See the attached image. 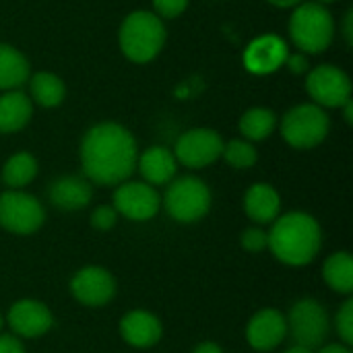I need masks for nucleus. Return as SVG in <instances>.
<instances>
[{"label": "nucleus", "mask_w": 353, "mask_h": 353, "mask_svg": "<svg viewBox=\"0 0 353 353\" xmlns=\"http://www.w3.org/2000/svg\"><path fill=\"white\" fill-rule=\"evenodd\" d=\"M137 139L118 122H99L81 141V168L91 184L118 186L126 182L137 170Z\"/></svg>", "instance_id": "obj_1"}, {"label": "nucleus", "mask_w": 353, "mask_h": 353, "mask_svg": "<svg viewBox=\"0 0 353 353\" xmlns=\"http://www.w3.org/2000/svg\"><path fill=\"white\" fill-rule=\"evenodd\" d=\"M269 236V250L288 267L310 265L323 248L321 223L304 211H290L279 215Z\"/></svg>", "instance_id": "obj_2"}, {"label": "nucleus", "mask_w": 353, "mask_h": 353, "mask_svg": "<svg viewBox=\"0 0 353 353\" xmlns=\"http://www.w3.org/2000/svg\"><path fill=\"white\" fill-rule=\"evenodd\" d=\"M118 43L122 54L137 62H151L165 43L163 21L153 10H132L120 25Z\"/></svg>", "instance_id": "obj_3"}, {"label": "nucleus", "mask_w": 353, "mask_h": 353, "mask_svg": "<svg viewBox=\"0 0 353 353\" xmlns=\"http://www.w3.org/2000/svg\"><path fill=\"white\" fill-rule=\"evenodd\" d=\"M290 37L302 54L325 52L335 37V21L321 2H302L290 17Z\"/></svg>", "instance_id": "obj_4"}, {"label": "nucleus", "mask_w": 353, "mask_h": 353, "mask_svg": "<svg viewBox=\"0 0 353 353\" xmlns=\"http://www.w3.org/2000/svg\"><path fill=\"white\" fill-rule=\"evenodd\" d=\"M213 205L211 188L205 180L196 176H182L174 178L165 194L161 196V207L165 213L178 223H196L201 221Z\"/></svg>", "instance_id": "obj_5"}, {"label": "nucleus", "mask_w": 353, "mask_h": 353, "mask_svg": "<svg viewBox=\"0 0 353 353\" xmlns=\"http://www.w3.org/2000/svg\"><path fill=\"white\" fill-rule=\"evenodd\" d=\"M283 141L294 149L319 147L331 130L329 114L316 103L294 105L279 122Z\"/></svg>", "instance_id": "obj_6"}, {"label": "nucleus", "mask_w": 353, "mask_h": 353, "mask_svg": "<svg viewBox=\"0 0 353 353\" xmlns=\"http://www.w3.org/2000/svg\"><path fill=\"white\" fill-rule=\"evenodd\" d=\"M288 331L292 333V339L296 345L319 350L329 337L331 331V319L327 308L314 300V298H302L298 300L288 314Z\"/></svg>", "instance_id": "obj_7"}, {"label": "nucleus", "mask_w": 353, "mask_h": 353, "mask_svg": "<svg viewBox=\"0 0 353 353\" xmlns=\"http://www.w3.org/2000/svg\"><path fill=\"white\" fill-rule=\"evenodd\" d=\"M46 221L43 205L25 190H6L0 194V228L17 234L31 236Z\"/></svg>", "instance_id": "obj_8"}, {"label": "nucleus", "mask_w": 353, "mask_h": 353, "mask_svg": "<svg viewBox=\"0 0 353 353\" xmlns=\"http://www.w3.org/2000/svg\"><path fill=\"white\" fill-rule=\"evenodd\" d=\"M223 139L213 128H190L178 137L174 145V157L178 163L190 170H201L215 163L221 157Z\"/></svg>", "instance_id": "obj_9"}, {"label": "nucleus", "mask_w": 353, "mask_h": 353, "mask_svg": "<svg viewBox=\"0 0 353 353\" xmlns=\"http://www.w3.org/2000/svg\"><path fill=\"white\" fill-rule=\"evenodd\" d=\"M306 91L316 105L343 108L352 99V79L333 64H321L306 77Z\"/></svg>", "instance_id": "obj_10"}, {"label": "nucleus", "mask_w": 353, "mask_h": 353, "mask_svg": "<svg viewBox=\"0 0 353 353\" xmlns=\"http://www.w3.org/2000/svg\"><path fill=\"white\" fill-rule=\"evenodd\" d=\"M114 209L130 221H149L161 209V196L147 182H122L114 190Z\"/></svg>", "instance_id": "obj_11"}, {"label": "nucleus", "mask_w": 353, "mask_h": 353, "mask_svg": "<svg viewBox=\"0 0 353 353\" xmlns=\"http://www.w3.org/2000/svg\"><path fill=\"white\" fill-rule=\"evenodd\" d=\"M70 294L87 308H103L116 296V279L105 267L87 265L72 275Z\"/></svg>", "instance_id": "obj_12"}, {"label": "nucleus", "mask_w": 353, "mask_h": 353, "mask_svg": "<svg viewBox=\"0 0 353 353\" xmlns=\"http://www.w3.org/2000/svg\"><path fill=\"white\" fill-rule=\"evenodd\" d=\"M6 323L14 337L37 339L43 337L54 327V314L43 302L33 298H23L8 308Z\"/></svg>", "instance_id": "obj_13"}, {"label": "nucleus", "mask_w": 353, "mask_h": 353, "mask_svg": "<svg viewBox=\"0 0 353 353\" xmlns=\"http://www.w3.org/2000/svg\"><path fill=\"white\" fill-rule=\"evenodd\" d=\"M288 337L285 314L277 308L259 310L246 325V341L256 352H273Z\"/></svg>", "instance_id": "obj_14"}, {"label": "nucleus", "mask_w": 353, "mask_h": 353, "mask_svg": "<svg viewBox=\"0 0 353 353\" xmlns=\"http://www.w3.org/2000/svg\"><path fill=\"white\" fill-rule=\"evenodd\" d=\"M288 60V46L277 35H261L248 43L244 52V66L254 74H271Z\"/></svg>", "instance_id": "obj_15"}, {"label": "nucleus", "mask_w": 353, "mask_h": 353, "mask_svg": "<svg viewBox=\"0 0 353 353\" xmlns=\"http://www.w3.org/2000/svg\"><path fill=\"white\" fill-rule=\"evenodd\" d=\"M120 337L137 350H149L163 337L161 321L149 310H130L120 321Z\"/></svg>", "instance_id": "obj_16"}, {"label": "nucleus", "mask_w": 353, "mask_h": 353, "mask_svg": "<svg viewBox=\"0 0 353 353\" xmlns=\"http://www.w3.org/2000/svg\"><path fill=\"white\" fill-rule=\"evenodd\" d=\"M50 203L60 211H81L93 199V186L85 176H60L48 186Z\"/></svg>", "instance_id": "obj_17"}, {"label": "nucleus", "mask_w": 353, "mask_h": 353, "mask_svg": "<svg viewBox=\"0 0 353 353\" xmlns=\"http://www.w3.org/2000/svg\"><path fill=\"white\" fill-rule=\"evenodd\" d=\"M137 168L143 176V182L151 186H168L176 178L178 161L168 147L155 145L139 155Z\"/></svg>", "instance_id": "obj_18"}, {"label": "nucleus", "mask_w": 353, "mask_h": 353, "mask_svg": "<svg viewBox=\"0 0 353 353\" xmlns=\"http://www.w3.org/2000/svg\"><path fill=\"white\" fill-rule=\"evenodd\" d=\"M244 211L248 219L259 225L273 223L281 211V196L271 184L256 182L244 194Z\"/></svg>", "instance_id": "obj_19"}, {"label": "nucleus", "mask_w": 353, "mask_h": 353, "mask_svg": "<svg viewBox=\"0 0 353 353\" xmlns=\"http://www.w3.org/2000/svg\"><path fill=\"white\" fill-rule=\"evenodd\" d=\"M33 116V101L21 91H4L0 95V132L12 134L23 130Z\"/></svg>", "instance_id": "obj_20"}, {"label": "nucleus", "mask_w": 353, "mask_h": 353, "mask_svg": "<svg viewBox=\"0 0 353 353\" xmlns=\"http://www.w3.org/2000/svg\"><path fill=\"white\" fill-rule=\"evenodd\" d=\"M29 81V62L12 46L0 43V91H14Z\"/></svg>", "instance_id": "obj_21"}, {"label": "nucleus", "mask_w": 353, "mask_h": 353, "mask_svg": "<svg viewBox=\"0 0 353 353\" xmlns=\"http://www.w3.org/2000/svg\"><path fill=\"white\" fill-rule=\"evenodd\" d=\"M325 283L343 296H352L353 292V259L347 250L333 252L323 265Z\"/></svg>", "instance_id": "obj_22"}, {"label": "nucleus", "mask_w": 353, "mask_h": 353, "mask_svg": "<svg viewBox=\"0 0 353 353\" xmlns=\"http://www.w3.org/2000/svg\"><path fill=\"white\" fill-rule=\"evenodd\" d=\"M37 176V159L27 153V151H19L14 155H10L4 165H2V182L10 188V190H21L25 186H29Z\"/></svg>", "instance_id": "obj_23"}, {"label": "nucleus", "mask_w": 353, "mask_h": 353, "mask_svg": "<svg viewBox=\"0 0 353 353\" xmlns=\"http://www.w3.org/2000/svg\"><path fill=\"white\" fill-rule=\"evenodd\" d=\"M29 91L31 99L41 108H56L66 97L64 81L54 72H35L29 77Z\"/></svg>", "instance_id": "obj_24"}, {"label": "nucleus", "mask_w": 353, "mask_h": 353, "mask_svg": "<svg viewBox=\"0 0 353 353\" xmlns=\"http://www.w3.org/2000/svg\"><path fill=\"white\" fill-rule=\"evenodd\" d=\"M277 126V116L273 110L267 108H250L240 118V132L246 141L259 143L271 137Z\"/></svg>", "instance_id": "obj_25"}, {"label": "nucleus", "mask_w": 353, "mask_h": 353, "mask_svg": "<svg viewBox=\"0 0 353 353\" xmlns=\"http://www.w3.org/2000/svg\"><path fill=\"white\" fill-rule=\"evenodd\" d=\"M221 157L225 159L228 165H232L236 170H248L259 161V151H256L254 143H250L246 139H232V141L223 143Z\"/></svg>", "instance_id": "obj_26"}, {"label": "nucleus", "mask_w": 353, "mask_h": 353, "mask_svg": "<svg viewBox=\"0 0 353 353\" xmlns=\"http://www.w3.org/2000/svg\"><path fill=\"white\" fill-rule=\"evenodd\" d=\"M335 329H337V335L341 339L343 345L352 347L353 345V300L347 298L341 308L337 310V316H335Z\"/></svg>", "instance_id": "obj_27"}, {"label": "nucleus", "mask_w": 353, "mask_h": 353, "mask_svg": "<svg viewBox=\"0 0 353 353\" xmlns=\"http://www.w3.org/2000/svg\"><path fill=\"white\" fill-rule=\"evenodd\" d=\"M240 244H242V248H244L246 252L259 254V252H263V250L269 248V236H267L265 230L252 225V228L244 230V234H242V238H240Z\"/></svg>", "instance_id": "obj_28"}, {"label": "nucleus", "mask_w": 353, "mask_h": 353, "mask_svg": "<svg viewBox=\"0 0 353 353\" xmlns=\"http://www.w3.org/2000/svg\"><path fill=\"white\" fill-rule=\"evenodd\" d=\"M116 223H118V211L112 205H101V207L93 209V213H91V225L95 230L108 232Z\"/></svg>", "instance_id": "obj_29"}, {"label": "nucleus", "mask_w": 353, "mask_h": 353, "mask_svg": "<svg viewBox=\"0 0 353 353\" xmlns=\"http://www.w3.org/2000/svg\"><path fill=\"white\" fill-rule=\"evenodd\" d=\"M151 2H153V12L159 19H176L188 6V0H151Z\"/></svg>", "instance_id": "obj_30"}, {"label": "nucleus", "mask_w": 353, "mask_h": 353, "mask_svg": "<svg viewBox=\"0 0 353 353\" xmlns=\"http://www.w3.org/2000/svg\"><path fill=\"white\" fill-rule=\"evenodd\" d=\"M0 353H27L25 345L14 335H0Z\"/></svg>", "instance_id": "obj_31"}, {"label": "nucleus", "mask_w": 353, "mask_h": 353, "mask_svg": "<svg viewBox=\"0 0 353 353\" xmlns=\"http://www.w3.org/2000/svg\"><path fill=\"white\" fill-rule=\"evenodd\" d=\"M285 64H288V68H290L294 74H302V72L308 68V58H306L302 52H298V54H288Z\"/></svg>", "instance_id": "obj_32"}, {"label": "nucleus", "mask_w": 353, "mask_h": 353, "mask_svg": "<svg viewBox=\"0 0 353 353\" xmlns=\"http://www.w3.org/2000/svg\"><path fill=\"white\" fill-rule=\"evenodd\" d=\"M192 353H223V350L217 345V343H213V341H203V343H199Z\"/></svg>", "instance_id": "obj_33"}, {"label": "nucleus", "mask_w": 353, "mask_h": 353, "mask_svg": "<svg viewBox=\"0 0 353 353\" xmlns=\"http://www.w3.org/2000/svg\"><path fill=\"white\" fill-rule=\"evenodd\" d=\"M319 353H352V347L343 345V343H331V345H325L321 347Z\"/></svg>", "instance_id": "obj_34"}, {"label": "nucleus", "mask_w": 353, "mask_h": 353, "mask_svg": "<svg viewBox=\"0 0 353 353\" xmlns=\"http://www.w3.org/2000/svg\"><path fill=\"white\" fill-rule=\"evenodd\" d=\"M352 17L353 12L350 10L347 17H345V23H343V35H345V41H347V43H352Z\"/></svg>", "instance_id": "obj_35"}, {"label": "nucleus", "mask_w": 353, "mask_h": 353, "mask_svg": "<svg viewBox=\"0 0 353 353\" xmlns=\"http://www.w3.org/2000/svg\"><path fill=\"white\" fill-rule=\"evenodd\" d=\"M267 2H271L273 6H279V8H290V6H298V4H302L304 0H267Z\"/></svg>", "instance_id": "obj_36"}, {"label": "nucleus", "mask_w": 353, "mask_h": 353, "mask_svg": "<svg viewBox=\"0 0 353 353\" xmlns=\"http://www.w3.org/2000/svg\"><path fill=\"white\" fill-rule=\"evenodd\" d=\"M343 110H345V122L347 124H352L353 122V103H352V99L343 105Z\"/></svg>", "instance_id": "obj_37"}, {"label": "nucleus", "mask_w": 353, "mask_h": 353, "mask_svg": "<svg viewBox=\"0 0 353 353\" xmlns=\"http://www.w3.org/2000/svg\"><path fill=\"white\" fill-rule=\"evenodd\" d=\"M283 353H314V352H312V350H308V347H302V345H294V347L285 350Z\"/></svg>", "instance_id": "obj_38"}, {"label": "nucleus", "mask_w": 353, "mask_h": 353, "mask_svg": "<svg viewBox=\"0 0 353 353\" xmlns=\"http://www.w3.org/2000/svg\"><path fill=\"white\" fill-rule=\"evenodd\" d=\"M314 2H321V4H329V2H335V0H314Z\"/></svg>", "instance_id": "obj_39"}, {"label": "nucleus", "mask_w": 353, "mask_h": 353, "mask_svg": "<svg viewBox=\"0 0 353 353\" xmlns=\"http://www.w3.org/2000/svg\"><path fill=\"white\" fill-rule=\"evenodd\" d=\"M2 327H4V316L0 314V331H2Z\"/></svg>", "instance_id": "obj_40"}]
</instances>
